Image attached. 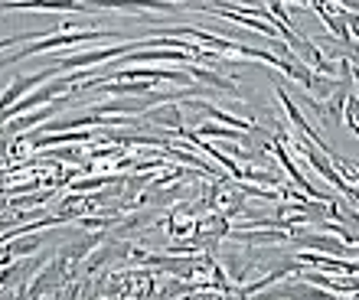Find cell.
I'll return each mask as SVG.
<instances>
[{"label":"cell","instance_id":"obj_5","mask_svg":"<svg viewBox=\"0 0 359 300\" xmlns=\"http://www.w3.org/2000/svg\"><path fill=\"white\" fill-rule=\"evenodd\" d=\"M206 134H212V137H236V128H219V124H203L199 128V137H206Z\"/></svg>","mask_w":359,"mask_h":300},{"label":"cell","instance_id":"obj_4","mask_svg":"<svg viewBox=\"0 0 359 300\" xmlns=\"http://www.w3.org/2000/svg\"><path fill=\"white\" fill-rule=\"evenodd\" d=\"M56 111V108H43V111H36V114H29V118H13V124H10L7 131L10 134H17V131H27V128H33L36 121H43V118H49V114Z\"/></svg>","mask_w":359,"mask_h":300},{"label":"cell","instance_id":"obj_2","mask_svg":"<svg viewBox=\"0 0 359 300\" xmlns=\"http://www.w3.org/2000/svg\"><path fill=\"white\" fill-rule=\"evenodd\" d=\"M297 261L304 264H320L327 271H340V274H359V264L340 261V258H317V254H297Z\"/></svg>","mask_w":359,"mask_h":300},{"label":"cell","instance_id":"obj_3","mask_svg":"<svg viewBox=\"0 0 359 300\" xmlns=\"http://www.w3.org/2000/svg\"><path fill=\"white\" fill-rule=\"evenodd\" d=\"M98 88H104L108 95H147L154 92V82L151 79H144V82H118V85H98Z\"/></svg>","mask_w":359,"mask_h":300},{"label":"cell","instance_id":"obj_1","mask_svg":"<svg viewBox=\"0 0 359 300\" xmlns=\"http://www.w3.org/2000/svg\"><path fill=\"white\" fill-rule=\"evenodd\" d=\"M297 245H304V248H323V252H333V254H356L359 252L356 245L337 242V238H320V235H307V238H301Z\"/></svg>","mask_w":359,"mask_h":300},{"label":"cell","instance_id":"obj_6","mask_svg":"<svg viewBox=\"0 0 359 300\" xmlns=\"http://www.w3.org/2000/svg\"><path fill=\"white\" fill-rule=\"evenodd\" d=\"M39 245H43V238H29V242H17L10 252H13V258H17V254H27V252H33V248H39Z\"/></svg>","mask_w":359,"mask_h":300},{"label":"cell","instance_id":"obj_7","mask_svg":"<svg viewBox=\"0 0 359 300\" xmlns=\"http://www.w3.org/2000/svg\"><path fill=\"white\" fill-rule=\"evenodd\" d=\"M346 23L353 27V33H356V39H359V17H346Z\"/></svg>","mask_w":359,"mask_h":300}]
</instances>
